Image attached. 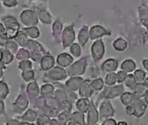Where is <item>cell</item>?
Here are the masks:
<instances>
[{
  "instance_id": "1",
  "label": "cell",
  "mask_w": 148,
  "mask_h": 125,
  "mask_svg": "<svg viewBox=\"0 0 148 125\" xmlns=\"http://www.w3.org/2000/svg\"><path fill=\"white\" fill-rule=\"evenodd\" d=\"M125 91V85L123 84H116L114 85H105L103 90L100 91V94L98 95L97 100L95 102V104L98 105L99 103L103 99H114L117 97H120V96Z\"/></svg>"
},
{
  "instance_id": "2",
  "label": "cell",
  "mask_w": 148,
  "mask_h": 125,
  "mask_svg": "<svg viewBox=\"0 0 148 125\" xmlns=\"http://www.w3.org/2000/svg\"><path fill=\"white\" fill-rule=\"evenodd\" d=\"M68 73L65 68H62L59 65L54 66L51 70L45 71L42 76L43 83H54V82H62L67 79Z\"/></svg>"
},
{
  "instance_id": "3",
  "label": "cell",
  "mask_w": 148,
  "mask_h": 125,
  "mask_svg": "<svg viewBox=\"0 0 148 125\" xmlns=\"http://www.w3.org/2000/svg\"><path fill=\"white\" fill-rule=\"evenodd\" d=\"M88 66V56H84L74 61L71 65L67 68V73L69 77H80L86 74Z\"/></svg>"
},
{
  "instance_id": "4",
  "label": "cell",
  "mask_w": 148,
  "mask_h": 125,
  "mask_svg": "<svg viewBox=\"0 0 148 125\" xmlns=\"http://www.w3.org/2000/svg\"><path fill=\"white\" fill-rule=\"evenodd\" d=\"M1 22L5 27V35L10 38H14L17 31L21 29L19 22L14 16H4L1 18Z\"/></svg>"
},
{
  "instance_id": "5",
  "label": "cell",
  "mask_w": 148,
  "mask_h": 125,
  "mask_svg": "<svg viewBox=\"0 0 148 125\" xmlns=\"http://www.w3.org/2000/svg\"><path fill=\"white\" fill-rule=\"evenodd\" d=\"M29 104H30V103H29V100L25 91H23V90H22V91L16 97V100L13 102L12 110L16 115L19 116V115L23 114L28 109Z\"/></svg>"
},
{
  "instance_id": "6",
  "label": "cell",
  "mask_w": 148,
  "mask_h": 125,
  "mask_svg": "<svg viewBox=\"0 0 148 125\" xmlns=\"http://www.w3.org/2000/svg\"><path fill=\"white\" fill-rule=\"evenodd\" d=\"M91 57L94 63H99L105 56L106 53V46L102 38H99L94 41L90 48Z\"/></svg>"
},
{
  "instance_id": "7",
  "label": "cell",
  "mask_w": 148,
  "mask_h": 125,
  "mask_svg": "<svg viewBox=\"0 0 148 125\" xmlns=\"http://www.w3.org/2000/svg\"><path fill=\"white\" fill-rule=\"evenodd\" d=\"M19 17H20L21 23L25 27L36 26L39 23L36 11V10H33V9H25L22 10L19 15Z\"/></svg>"
},
{
  "instance_id": "8",
  "label": "cell",
  "mask_w": 148,
  "mask_h": 125,
  "mask_svg": "<svg viewBox=\"0 0 148 125\" xmlns=\"http://www.w3.org/2000/svg\"><path fill=\"white\" fill-rule=\"evenodd\" d=\"M75 38H76V34H75L74 24H70L63 27L61 35V44L64 50L68 49L75 42Z\"/></svg>"
},
{
  "instance_id": "9",
  "label": "cell",
  "mask_w": 148,
  "mask_h": 125,
  "mask_svg": "<svg viewBox=\"0 0 148 125\" xmlns=\"http://www.w3.org/2000/svg\"><path fill=\"white\" fill-rule=\"evenodd\" d=\"M99 117L100 119L103 120L108 117H114L116 112L110 99H103L99 103Z\"/></svg>"
},
{
  "instance_id": "10",
  "label": "cell",
  "mask_w": 148,
  "mask_h": 125,
  "mask_svg": "<svg viewBox=\"0 0 148 125\" xmlns=\"http://www.w3.org/2000/svg\"><path fill=\"white\" fill-rule=\"evenodd\" d=\"M111 37L112 31L101 24H95L89 27V38L92 41H95L103 37Z\"/></svg>"
},
{
  "instance_id": "11",
  "label": "cell",
  "mask_w": 148,
  "mask_h": 125,
  "mask_svg": "<svg viewBox=\"0 0 148 125\" xmlns=\"http://www.w3.org/2000/svg\"><path fill=\"white\" fill-rule=\"evenodd\" d=\"M87 117H86V124L88 125H95L99 124L100 117L97 105L93 100H90L89 108L87 111Z\"/></svg>"
},
{
  "instance_id": "12",
  "label": "cell",
  "mask_w": 148,
  "mask_h": 125,
  "mask_svg": "<svg viewBox=\"0 0 148 125\" xmlns=\"http://www.w3.org/2000/svg\"><path fill=\"white\" fill-rule=\"evenodd\" d=\"M25 93L29 100L30 104L34 105L35 101L40 96V88H39L36 79L32 82L28 83V85L26 86V89H25Z\"/></svg>"
},
{
  "instance_id": "13",
  "label": "cell",
  "mask_w": 148,
  "mask_h": 125,
  "mask_svg": "<svg viewBox=\"0 0 148 125\" xmlns=\"http://www.w3.org/2000/svg\"><path fill=\"white\" fill-rule=\"evenodd\" d=\"M62 30H63V23L62 20L56 19V20L53 21L51 33H52L53 41L56 44H61V35H62Z\"/></svg>"
},
{
  "instance_id": "14",
  "label": "cell",
  "mask_w": 148,
  "mask_h": 125,
  "mask_svg": "<svg viewBox=\"0 0 148 125\" xmlns=\"http://www.w3.org/2000/svg\"><path fill=\"white\" fill-rule=\"evenodd\" d=\"M119 68V60L117 58L110 57L106 59L101 65V70L104 73L116 72Z\"/></svg>"
},
{
  "instance_id": "15",
  "label": "cell",
  "mask_w": 148,
  "mask_h": 125,
  "mask_svg": "<svg viewBox=\"0 0 148 125\" xmlns=\"http://www.w3.org/2000/svg\"><path fill=\"white\" fill-rule=\"evenodd\" d=\"M36 11L38 17V20L45 25L51 24L53 23V17L50 12L45 7H36Z\"/></svg>"
},
{
  "instance_id": "16",
  "label": "cell",
  "mask_w": 148,
  "mask_h": 125,
  "mask_svg": "<svg viewBox=\"0 0 148 125\" xmlns=\"http://www.w3.org/2000/svg\"><path fill=\"white\" fill-rule=\"evenodd\" d=\"M37 116H38L37 110H35L33 109H27L23 114L17 116L16 118L23 122H25L28 124H33L36 123Z\"/></svg>"
},
{
  "instance_id": "17",
  "label": "cell",
  "mask_w": 148,
  "mask_h": 125,
  "mask_svg": "<svg viewBox=\"0 0 148 125\" xmlns=\"http://www.w3.org/2000/svg\"><path fill=\"white\" fill-rule=\"evenodd\" d=\"M95 90L90 85V79H84L83 83L82 84L80 89L78 90V95L80 97H84V98H91L94 95Z\"/></svg>"
},
{
  "instance_id": "18",
  "label": "cell",
  "mask_w": 148,
  "mask_h": 125,
  "mask_svg": "<svg viewBox=\"0 0 148 125\" xmlns=\"http://www.w3.org/2000/svg\"><path fill=\"white\" fill-rule=\"evenodd\" d=\"M73 62H74V57L68 52L60 53L56 59V64L65 69H67L69 65H71Z\"/></svg>"
},
{
  "instance_id": "19",
  "label": "cell",
  "mask_w": 148,
  "mask_h": 125,
  "mask_svg": "<svg viewBox=\"0 0 148 125\" xmlns=\"http://www.w3.org/2000/svg\"><path fill=\"white\" fill-rule=\"evenodd\" d=\"M39 64L41 70L45 72L51 70L54 66H56V59L50 53H48L42 57Z\"/></svg>"
},
{
  "instance_id": "20",
  "label": "cell",
  "mask_w": 148,
  "mask_h": 125,
  "mask_svg": "<svg viewBox=\"0 0 148 125\" xmlns=\"http://www.w3.org/2000/svg\"><path fill=\"white\" fill-rule=\"evenodd\" d=\"M133 104H134V117L135 118L143 117L145 116L148 108V105L145 103L143 98L141 97V98L138 99Z\"/></svg>"
},
{
  "instance_id": "21",
  "label": "cell",
  "mask_w": 148,
  "mask_h": 125,
  "mask_svg": "<svg viewBox=\"0 0 148 125\" xmlns=\"http://www.w3.org/2000/svg\"><path fill=\"white\" fill-rule=\"evenodd\" d=\"M68 124L69 125H86V117L85 114L77 110L71 112L69 115Z\"/></svg>"
},
{
  "instance_id": "22",
  "label": "cell",
  "mask_w": 148,
  "mask_h": 125,
  "mask_svg": "<svg viewBox=\"0 0 148 125\" xmlns=\"http://www.w3.org/2000/svg\"><path fill=\"white\" fill-rule=\"evenodd\" d=\"M140 98H141V97L136 95L134 92H133L131 90L130 91H124L120 96V100L125 107L129 105V104H133L135 101H137Z\"/></svg>"
},
{
  "instance_id": "23",
  "label": "cell",
  "mask_w": 148,
  "mask_h": 125,
  "mask_svg": "<svg viewBox=\"0 0 148 125\" xmlns=\"http://www.w3.org/2000/svg\"><path fill=\"white\" fill-rule=\"evenodd\" d=\"M89 39H90L89 38V27L88 25H83L79 30V32H78V35H77L78 44L82 48H84L88 44Z\"/></svg>"
},
{
  "instance_id": "24",
  "label": "cell",
  "mask_w": 148,
  "mask_h": 125,
  "mask_svg": "<svg viewBox=\"0 0 148 125\" xmlns=\"http://www.w3.org/2000/svg\"><path fill=\"white\" fill-rule=\"evenodd\" d=\"M83 81H84V78L82 76H80V77H69V78L65 83V86L69 90L76 92L80 89Z\"/></svg>"
},
{
  "instance_id": "25",
  "label": "cell",
  "mask_w": 148,
  "mask_h": 125,
  "mask_svg": "<svg viewBox=\"0 0 148 125\" xmlns=\"http://www.w3.org/2000/svg\"><path fill=\"white\" fill-rule=\"evenodd\" d=\"M24 48H26L27 50H29V51H32V50H38V51H41L42 52L44 55L49 53V51H48L39 42L36 41V39H30L29 38L27 40V42L25 43V44L23 45Z\"/></svg>"
},
{
  "instance_id": "26",
  "label": "cell",
  "mask_w": 148,
  "mask_h": 125,
  "mask_svg": "<svg viewBox=\"0 0 148 125\" xmlns=\"http://www.w3.org/2000/svg\"><path fill=\"white\" fill-rule=\"evenodd\" d=\"M138 18L140 24L148 30V5L143 4L138 8Z\"/></svg>"
},
{
  "instance_id": "27",
  "label": "cell",
  "mask_w": 148,
  "mask_h": 125,
  "mask_svg": "<svg viewBox=\"0 0 148 125\" xmlns=\"http://www.w3.org/2000/svg\"><path fill=\"white\" fill-rule=\"evenodd\" d=\"M55 90L56 87L52 83H44V84L40 88V96L45 98L52 97H54Z\"/></svg>"
},
{
  "instance_id": "28",
  "label": "cell",
  "mask_w": 148,
  "mask_h": 125,
  "mask_svg": "<svg viewBox=\"0 0 148 125\" xmlns=\"http://www.w3.org/2000/svg\"><path fill=\"white\" fill-rule=\"evenodd\" d=\"M112 46L114 49V50L118 52H123L125 51L128 47V42L124 37H118L115 40L113 41Z\"/></svg>"
},
{
  "instance_id": "29",
  "label": "cell",
  "mask_w": 148,
  "mask_h": 125,
  "mask_svg": "<svg viewBox=\"0 0 148 125\" xmlns=\"http://www.w3.org/2000/svg\"><path fill=\"white\" fill-rule=\"evenodd\" d=\"M137 69V64L135 61L132 58L125 59L121 64V70L126 71L127 73H133Z\"/></svg>"
},
{
  "instance_id": "30",
  "label": "cell",
  "mask_w": 148,
  "mask_h": 125,
  "mask_svg": "<svg viewBox=\"0 0 148 125\" xmlns=\"http://www.w3.org/2000/svg\"><path fill=\"white\" fill-rule=\"evenodd\" d=\"M75 107H76V110L86 114L88 108H89V104H90V99L89 98H84V97H81V98H78L75 103Z\"/></svg>"
},
{
  "instance_id": "31",
  "label": "cell",
  "mask_w": 148,
  "mask_h": 125,
  "mask_svg": "<svg viewBox=\"0 0 148 125\" xmlns=\"http://www.w3.org/2000/svg\"><path fill=\"white\" fill-rule=\"evenodd\" d=\"M15 60V55L13 53H11L10 50H8L7 49L2 48V57L0 61L6 66H8L9 64H10L13 61Z\"/></svg>"
},
{
  "instance_id": "32",
  "label": "cell",
  "mask_w": 148,
  "mask_h": 125,
  "mask_svg": "<svg viewBox=\"0 0 148 125\" xmlns=\"http://www.w3.org/2000/svg\"><path fill=\"white\" fill-rule=\"evenodd\" d=\"M90 85L93 88V90L96 92H100L103 90V88L105 87V83H104V79L101 78V77L90 79Z\"/></svg>"
},
{
  "instance_id": "33",
  "label": "cell",
  "mask_w": 148,
  "mask_h": 125,
  "mask_svg": "<svg viewBox=\"0 0 148 125\" xmlns=\"http://www.w3.org/2000/svg\"><path fill=\"white\" fill-rule=\"evenodd\" d=\"M29 37V38L30 39H37L40 35V30L36 27V26H30V27H25L22 29Z\"/></svg>"
},
{
  "instance_id": "34",
  "label": "cell",
  "mask_w": 148,
  "mask_h": 125,
  "mask_svg": "<svg viewBox=\"0 0 148 125\" xmlns=\"http://www.w3.org/2000/svg\"><path fill=\"white\" fill-rule=\"evenodd\" d=\"M28 39H29L28 35L22 29H20L17 31L16 35L14 37V40L16 42V44L19 45V47H23V45L25 44V43L27 42Z\"/></svg>"
},
{
  "instance_id": "35",
  "label": "cell",
  "mask_w": 148,
  "mask_h": 125,
  "mask_svg": "<svg viewBox=\"0 0 148 125\" xmlns=\"http://www.w3.org/2000/svg\"><path fill=\"white\" fill-rule=\"evenodd\" d=\"M30 55H29V50H27L24 47H20L16 53L15 54V59L17 61H22L25 59H29Z\"/></svg>"
},
{
  "instance_id": "36",
  "label": "cell",
  "mask_w": 148,
  "mask_h": 125,
  "mask_svg": "<svg viewBox=\"0 0 148 125\" xmlns=\"http://www.w3.org/2000/svg\"><path fill=\"white\" fill-rule=\"evenodd\" d=\"M3 48L7 49L8 50H10L11 53H13L15 55L16 53V51L18 50V49H19V45L16 44V42L14 40V38L8 37L7 38V41H6L5 44H4V46Z\"/></svg>"
},
{
  "instance_id": "37",
  "label": "cell",
  "mask_w": 148,
  "mask_h": 125,
  "mask_svg": "<svg viewBox=\"0 0 148 125\" xmlns=\"http://www.w3.org/2000/svg\"><path fill=\"white\" fill-rule=\"evenodd\" d=\"M82 46L78 44V43H73L69 47V53L71 54V56L74 57V58H79L81 57L82 56Z\"/></svg>"
},
{
  "instance_id": "38",
  "label": "cell",
  "mask_w": 148,
  "mask_h": 125,
  "mask_svg": "<svg viewBox=\"0 0 148 125\" xmlns=\"http://www.w3.org/2000/svg\"><path fill=\"white\" fill-rule=\"evenodd\" d=\"M35 77H36V73H35V70L33 69L24 70V71H21V77L25 83H29V82L34 81L36 79Z\"/></svg>"
},
{
  "instance_id": "39",
  "label": "cell",
  "mask_w": 148,
  "mask_h": 125,
  "mask_svg": "<svg viewBox=\"0 0 148 125\" xmlns=\"http://www.w3.org/2000/svg\"><path fill=\"white\" fill-rule=\"evenodd\" d=\"M136 84H137V82H136V80H135V78L134 77V74L128 73L127 74V78H126V80L124 82L125 87H127L129 90L133 91V90L134 89Z\"/></svg>"
},
{
  "instance_id": "40",
  "label": "cell",
  "mask_w": 148,
  "mask_h": 125,
  "mask_svg": "<svg viewBox=\"0 0 148 125\" xmlns=\"http://www.w3.org/2000/svg\"><path fill=\"white\" fill-rule=\"evenodd\" d=\"M105 85H114L117 84V78H116V72H108L106 73L105 78H104Z\"/></svg>"
},
{
  "instance_id": "41",
  "label": "cell",
  "mask_w": 148,
  "mask_h": 125,
  "mask_svg": "<svg viewBox=\"0 0 148 125\" xmlns=\"http://www.w3.org/2000/svg\"><path fill=\"white\" fill-rule=\"evenodd\" d=\"M17 67L21 71L31 70V69H33V62L30 59H25V60L19 61Z\"/></svg>"
},
{
  "instance_id": "42",
  "label": "cell",
  "mask_w": 148,
  "mask_h": 125,
  "mask_svg": "<svg viewBox=\"0 0 148 125\" xmlns=\"http://www.w3.org/2000/svg\"><path fill=\"white\" fill-rule=\"evenodd\" d=\"M10 94V88L8 86V84L0 80V99L4 100L7 98V97Z\"/></svg>"
},
{
  "instance_id": "43",
  "label": "cell",
  "mask_w": 148,
  "mask_h": 125,
  "mask_svg": "<svg viewBox=\"0 0 148 125\" xmlns=\"http://www.w3.org/2000/svg\"><path fill=\"white\" fill-rule=\"evenodd\" d=\"M133 74H134V77L137 83H143V81L147 77V73L142 69H136L133 72Z\"/></svg>"
},
{
  "instance_id": "44",
  "label": "cell",
  "mask_w": 148,
  "mask_h": 125,
  "mask_svg": "<svg viewBox=\"0 0 148 125\" xmlns=\"http://www.w3.org/2000/svg\"><path fill=\"white\" fill-rule=\"evenodd\" d=\"M50 121H51V117H49V116H47L43 113H38L37 118H36V121L35 124L39 125H50Z\"/></svg>"
},
{
  "instance_id": "45",
  "label": "cell",
  "mask_w": 148,
  "mask_h": 125,
  "mask_svg": "<svg viewBox=\"0 0 148 125\" xmlns=\"http://www.w3.org/2000/svg\"><path fill=\"white\" fill-rule=\"evenodd\" d=\"M29 55H30V57L29 59L32 61V62H35L36 64H39L42 57L44 56V54L41 51H38V50H32V51H29Z\"/></svg>"
},
{
  "instance_id": "46",
  "label": "cell",
  "mask_w": 148,
  "mask_h": 125,
  "mask_svg": "<svg viewBox=\"0 0 148 125\" xmlns=\"http://www.w3.org/2000/svg\"><path fill=\"white\" fill-rule=\"evenodd\" d=\"M86 72H88L89 79L98 77H100V74H101V71L99 70V68L96 67V66H90L88 69H87Z\"/></svg>"
},
{
  "instance_id": "47",
  "label": "cell",
  "mask_w": 148,
  "mask_h": 125,
  "mask_svg": "<svg viewBox=\"0 0 148 125\" xmlns=\"http://www.w3.org/2000/svg\"><path fill=\"white\" fill-rule=\"evenodd\" d=\"M69 114L66 113V112H62L61 111L58 116L56 117V119L59 123V124L65 125L68 124V122H69Z\"/></svg>"
},
{
  "instance_id": "48",
  "label": "cell",
  "mask_w": 148,
  "mask_h": 125,
  "mask_svg": "<svg viewBox=\"0 0 148 125\" xmlns=\"http://www.w3.org/2000/svg\"><path fill=\"white\" fill-rule=\"evenodd\" d=\"M146 90H147V89L145 88V86L143 85L142 83H137L135 87H134V89L133 90V92H134L136 95H138V96L142 97V96L144 95Z\"/></svg>"
},
{
  "instance_id": "49",
  "label": "cell",
  "mask_w": 148,
  "mask_h": 125,
  "mask_svg": "<svg viewBox=\"0 0 148 125\" xmlns=\"http://www.w3.org/2000/svg\"><path fill=\"white\" fill-rule=\"evenodd\" d=\"M1 3L3 7L9 8V9L16 8L19 3L18 0H1Z\"/></svg>"
},
{
  "instance_id": "50",
  "label": "cell",
  "mask_w": 148,
  "mask_h": 125,
  "mask_svg": "<svg viewBox=\"0 0 148 125\" xmlns=\"http://www.w3.org/2000/svg\"><path fill=\"white\" fill-rule=\"evenodd\" d=\"M127 74L126 71L122 70H120L116 72V78H117V84H124L127 77Z\"/></svg>"
},
{
  "instance_id": "51",
  "label": "cell",
  "mask_w": 148,
  "mask_h": 125,
  "mask_svg": "<svg viewBox=\"0 0 148 125\" xmlns=\"http://www.w3.org/2000/svg\"><path fill=\"white\" fill-rule=\"evenodd\" d=\"M6 124H10V125H19V124H26L25 122H23L19 119H17L16 117V118H10L9 119L7 122H6Z\"/></svg>"
},
{
  "instance_id": "52",
  "label": "cell",
  "mask_w": 148,
  "mask_h": 125,
  "mask_svg": "<svg viewBox=\"0 0 148 125\" xmlns=\"http://www.w3.org/2000/svg\"><path fill=\"white\" fill-rule=\"evenodd\" d=\"M102 125H117V122L114 117H108L102 120Z\"/></svg>"
},
{
  "instance_id": "53",
  "label": "cell",
  "mask_w": 148,
  "mask_h": 125,
  "mask_svg": "<svg viewBox=\"0 0 148 125\" xmlns=\"http://www.w3.org/2000/svg\"><path fill=\"white\" fill-rule=\"evenodd\" d=\"M126 114L130 117H134V104H129L126 106Z\"/></svg>"
},
{
  "instance_id": "54",
  "label": "cell",
  "mask_w": 148,
  "mask_h": 125,
  "mask_svg": "<svg viewBox=\"0 0 148 125\" xmlns=\"http://www.w3.org/2000/svg\"><path fill=\"white\" fill-rule=\"evenodd\" d=\"M0 116H6L4 102L2 99H0Z\"/></svg>"
},
{
  "instance_id": "55",
  "label": "cell",
  "mask_w": 148,
  "mask_h": 125,
  "mask_svg": "<svg viewBox=\"0 0 148 125\" xmlns=\"http://www.w3.org/2000/svg\"><path fill=\"white\" fill-rule=\"evenodd\" d=\"M6 68H7V66L4 65V64L0 61V80L3 78V71H4V70H6Z\"/></svg>"
},
{
  "instance_id": "56",
  "label": "cell",
  "mask_w": 148,
  "mask_h": 125,
  "mask_svg": "<svg viewBox=\"0 0 148 125\" xmlns=\"http://www.w3.org/2000/svg\"><path fill=\"white\" fill-rule=\"evenodd\" d=\"M142 65H143V68L148 71V58H145L142 60Z\"/></svg>"
},
{
  "instance_id": "57",
  "label": "cell",
  "mask_w": 148,
  "mask_h": 125,
  "mask_svg": "<svg viewBox=\"0 0 148 125\" xmlns=\"http://www.w3.org/2000/svg\"><path fill=\"white\" fill-rule=\"evenodd\" d=\"M5 34V27L2 22H0V36Z\"/></svg>"
},
{
  "instance_id": "58",
  "label": "cell",
  "mask_w": 148,
  "mask_h": 125,
  "mask_svg": "<svg viewBox=\"0 0 148 125\" xmlns=\"http://www.w3.org/2000/svg\"><path fill=\"white\" fill-rule=\"evenodd\" d=\"M142 98H143V100L145 101V103L148 105V90H146V92H145L144 95L142 96Z\"/></svg>"
},
{
  "instance_id": "59",
  "label": "cell",
  "mask_w": 148,
  "mask_h": 125,
  "mask_svg": "<svg viewBox=\"0 0 148 125\" xmlns=\"http://www.w3.org/2000/svg\"><path fill=\"white\" fill-rule=\"evenodd\" d=\"M142 84H143V85L145 86V88H146L147 90H148V77H146V79L143 81V83H142Z\"/></svg>"
},
{
  "instance_id": "60",
  "label": "cell",
  "mask_w": 148,
  "mask_h": 125,
  "mask_svg": "<svg viewBox=\"0 0 148 125\" xmlns=\"http://www.w3.org/2000/svg\"><path fill=\"white\" fill-rule=\"evenodd\" d=\"M4 7L3 6V4H2V3H1V0H0V14H3V13H4Z\"/></svg>"
},
{
  "instance_id": "61",
  "label": "cell",
  "mask_w": 148,
  "mask_h": 125,
  "mask_svg": "<svg viewBox=\"0 0 148 125\" xmlns=\"http://www.w3.org/2000/svg\"><path fill=\"white\" fill-rule=\"evenodd\" d=\"M128 123L127 122H125V121H120V122H117V125H127Z\"/></svg>"
},
{
  "instance_id": "62",
  "label": "cell",
  "mask_w": 148,
  "mask_h": 125,
  "mask_svg": "<svg viewBox=\"0 0 148 125\" xmlns=\"http://www.w3.org/2000/svg\"><path fill=\"white\" fill-rule=\"evenodd\" d=\"M1 57H2V48L0 47V59H1Z\"/></svg>"
},
{
  "instance_id": "63",
  "label": "cell",
  "mask_w": 148,
  "mask_h": 125,
  "mask_svg": "<svg viewBox=\"0 0 148 125\" xmlns=\"http://www.w3.org/2000/svg\"><path fill=\"white\" fill-rule=\"evenodd\" d=\"M29 1H37V0H29ZM39 1H42V0H39Z\"/></svg>"
}]
</instances>
